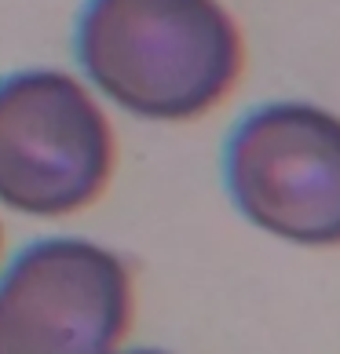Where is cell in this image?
<instances>
[{
  "label": "cell",
  "mask_w": 340,
  "mask_h": 354,
  "mask_svg": "<svg viewBox=\"0 0 340 354\" xmlns=\"http://www.w3.org/2000/svg\"><path fill=\"white\" fill-rule=\"evenodd\" d=\"M231 201L274 238L340 245V117L315 102H267L245 113L227 139Z\"/></svg>",
  "instance_id": "cell-3"
},
{
  "label": "cell",
  "mask_w": 340,
  "mask_h": 354,
  "mask_svg": "<svg viewBox=\"0 0 340 354\" xmlns=\"http://www.w3.org/2000/svg\"><path fill=\"white\" fill-rule=\"evenodd\" d=\"M128 325L132 274L96 241H33L0 274V354H117Z\"/></svg>",
  "instance_id": "cell-4"
},
{
  "label": "cell",
  "mask_w": 340,
  "mask_h": 354,
  "mask_svg": "<svg viewBox=\"0 0 340 354\" xmlns=\"http://www.w3.org/2000/svg\"><path fill=\"white\" fill-rule=\"evenodd\" d=\"M125 354H165V351H125Z\"/></svg>",
  "instance_id": "cell-5"
},
{
  "label": "cell",
  "mask_w": 340,
  "mask_h": 354,
  "mask_svg": "<svg viewBox=\"0 0 340 354\" xmlns=\"http://www.w3.org/2000/svg\"><path fill=\"white\" fill-rule=\"evenodd\" d=\"M77 59L117 106L190 121L238 81L242 33L216 0H88Z\"/></svg>",
  "instance_id": "cell-1"
},
{
  "label": "cell",
  "mask_w": 340,
  "mask_h": 354,
  "mask_svg": "<svg viewBox=\"0 0 340 354\" xmlns=\"http://www.w3.org/2000/svg\"><path fill=\"white\" fill-rule=\"evenodd\" d=\"M114 136L84 84L59 70L0 81V201L26 216H70L102 194Z\"/></svg>",
  "instance_id": "cell-2"
}]
</instances>
